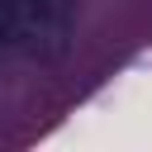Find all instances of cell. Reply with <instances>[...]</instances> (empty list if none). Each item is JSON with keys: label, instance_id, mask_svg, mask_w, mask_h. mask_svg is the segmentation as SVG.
Masks as SVG:
<instances>
[{"label": "cell", "instance_id": "obj_1", "mask_svg": "<svg viewBox=\"0 0 152 152\" xmlns=\"http://www.w3.org/2000/svg\"><path fill=\"white\" fill-rule=\"evenodd\" d=\"M0 28L24 57L62 62L71 48V0H0Z\"/></svg>", "mask_w": 152, "mask_h": 152}, {"label": "cell", "instance_id": "obj_2", "mask_svg": "<svg viewBox=\"0 0 152 152\" xmlns=\"http://www.w3.org/2000/svg\"><path fill=\"white\" fill-rule=\"evenodd\" d=\"M0 38H5V28H0Z\"/></svg>", "mask_w": 152, "mask_h": 152}]
</instances>
